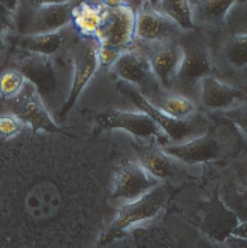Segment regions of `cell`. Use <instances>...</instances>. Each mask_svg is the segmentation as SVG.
Returning a JSON list of instances; mask_svg holds the SVG:
<instances>
[{"mask_svg":"<svg viewBox=\"0 0 247 248\" xmlns=\"http://www.w3.org/2000/svg\"><path fill=\"white\" fill-rule=\"evenodd\" d=\"M178 43L182 48V60L173 91L180 92L197 102L198 86L201 80L209 75H215L213 46L207 32L201 30L183 32Z\"/></svg>","mask_w":247,"mask_h":248,"instance_id":"1","label":"cell"},{"mask_svg":"<svg viewBox=\"0 0 247 248\" xmlns=\"http://www.w3.org/2000/svg\"><path fill=\"white\" fill-rule=\"evenodd\" d=\"M116 89L137 108V110L147 113L156 122L162 132L165 133L169 143H182L212 130L213 122L206 113L198 110L197 113L186 118H174L154 107L136 86L129 82L120 80L116 85Z\"/></svg>","mask_w":247,"mask_h":248,"instance_id":"2","label":"cell"},{"mask_svg":"<svg viewBox=\"0 0 247 248\" xmlns=\"http://www.w3.org/2000/svg\"><path fill=\"white\" fill-rule=\"evenodd\" d=\"M237 146L235 137L226 129H214L182 143H167L164 150L185 166L210 163L231 155Z\"/></svg>","mask_w":247,"mask_h":248,"instance_id":"3","label":"cell"},{"mask_svg":"<svg viewBox=\"0 0 247 248\" xmlns=\"http://www.w3.org/2000/svg\"><path fill=\"white\" fill-rule=\"evenodd\" d=\"M167 201V191L162 182L136 201L121 203L115 219L101 235L99 244L105 246L122 236L131 228L150 222L161 213Z\"/></svg>","mask_w":247,"mask_h":248,"instance_id":"4","label":"cell"},{"mask_svg":"<svg viewBox=\"0 0 247 248\" xmlns=\"http://www.w3.org/2000/svg\"><path fill=\"white\" fill-rule=\"evenodd\" d=\"M99 49H100V43L97 37L81 35L76 36V39L72 41V44L68 48L73 64V75H72L69 93L60 111L57 113L60 118H64L71 111L82 91L93 78L97 69L100 68Z\"/></svg>","mask_w":247,"mask_h":248,"instance_id":"5","label":"cell"},{"mask_svg":"<svg viewBox=\"0 0 247 248\" xmlns=\"http://www.w3.org/2000/svg\"><path fill=\"white\" fill-rule=\"evenodd\" d=\"M213 61L218 77L247 85V32H223L213 46Z\"/></svg>","mask_w":247,"mask_h":248,"instance_id":"6","label":"cell"},{"mask_svg":"<svg viewBox=\"0 0 247 248\" xmlns=\"http://www.w3.org/2000/svg\"><path fill=\"white\" fill-rule=\"evenodd\" d=\"M1 107L4 113H11L20 118L33 133H63V130L52 120V116L39 89L28 80L16 96L3 98Z\"/></svg>","mask_w":247,"mask_h":248,"instance_id":"7","label":"cell"},{"mask_svg":"<svg viewBox=\"0 0 247 248\" xmlns=\"http://www.w3.org/2000/svg\"><path fill=\"white\" fill-rule=\"evenodd\" d=\"M95 122H96V133L120 129L134 136L138 140L154 141L164 145L169 143L165 133L162 132L160 126L147 113L141 110L129 111L108 109L95 114Z\"/></svg>","mask_w":247,"mask_h":248,"instance_id":"8","label":"cell"},{"mask_svg":"<svg viewBox=\"0 0 247 248\" xmlns=\"http://www.w3.org/2000/svg\"><path fill=\"white\" fill-rule=\"evenodd\" d=\"M136 8L124 5L106 10L104 21L97 32L101 46L122 55L136 46Z\"/></svg>","mask_w":247,"mask_h":248,"instance_id":"9","label":"cell"},{"mask_svg":"<svg viewBox=\"0 0 247 248\" xmlns=\"http://www.w3.org/2000/svg\"><path fill=\"white\" fill-rule=\"evenodd\" d=\"M161 183L138 159H121L113 172L111 199L120 203L136 201Z\"/></svg>","mask_w":247,"mask_h":248,"instance_id":"10","label":"cell"},{"mask_svg":"<svg viewBox=\"0 0 247 248\" xmlns=\"http://www.w3.org/2000/svg\"><path fill=\"white\" fill-rule=\"evenodd\" d=\"M109 72L118 80L136 86L147 98L162 89L148 57L137 46L124 52L109 68Z\"/></svg>","mask_w":247,"mask_h":248,"instance_id":"11","label":"cell"},{"mask_svg":"<svg viewBox=\"0 0 247 248\" xmlns=\"http://www.w3.org/2000/svg\"><path fill=\"white\" fill-rule=\"evenodd\" d=\"M136 12V44L151 46L176 41L183 33L176 21L145 1H142Z\"/></svg>","mask_w":247,"mask_h":248,"instance_id":"12","label":"cell"},{"mask_svg":"<svg viewBox=\"0 0 247 248\" xmlns=\"http://www.w3.org/2000/svg\"><path fill=\"white\" fill-rule=\"evenodd\" d=\"M247 98V85L223 80L217 75L203 77L198 86L197 102L206 113H221Z\"/></svg>","mask_w":247,"mask_h":248,"instance_id":"13","label":"cell"},{"mask_svg":"<svg viewBox=\"0 0 247 248\" xmlns=\"http://www.w3.org/2000/svg\"><path fill=\"white\" fill-rule=\"evenodd\" d=\"M55 57H46L39 55H24L15 61V68L25 76V78L35 84L44 101H56L60 96V76L56 68Z\"/></svg>","mask_w":247,"mask_h":248,"instance_id":"14","label":"cell"},{"mask_svg":"<svg viewBox=\"0 0 247 248\" xmlns=\"http://www.w3.org/2000/svg\"><path fill=\"white\" fill-rule=\"evenodd\" d=\"M138 49L144 52L150 62L151 69L164 91H173L177 72L181 65L182 48L178 40L166 41L151 46L136 44Z\"/></svg>","mask_w":247,"mask_h":248,"instance_id":"15","label":"cell"},{"mask_svg":"<svg viewBox=\"0 0 247 248\" xmlns=\"http://www.w3.org/2000/svg\"><path fill=\"white\" fill-rule=\"evenodd\" d=\"M77 35L75 27L69 26L49 33H21L15 37V44L23 53L55 57L60 52L68 49Z\"/></svg>","mask_w":247,"mask_h":248,"instance_id":"16","label":"cell"},{"mask_svg":"<svg viewBox=\"0 0 247 248\" xmlns=\"http://www.w3.org/2000/svg\"><path fill=\"white\" fill-rule=\"evenodd\" d=\"M79 0H71L68 3L55 5H47L37 10H32L30 20L27 23L23 33H49L64 30L72 26L73 8Z\"/></svg>","mask_w":247,"mask_h":248,"instance_id":"17","label":"cell"},{"mask_svg":"<svg viewBox=\"0 0 247 248\" xmlns=\"http://www.w3.org/2000/svg\"><path fill=\"white\" fill-rule=\"evenodd\" d=\"M137 159L142 166L158 181H173L183 170V163L177 161L164 147H158L154 143L138 147L136 150Z\"/></svg>","mask_w":247,"mask_h":248,"instance_id":"18","label":"cell"},{"mask_svg":"<svg viewBox=\"0 0 247 248\" xmlns=\"http://www.w3.org/2000/svg\"><path fill=\"white\" fill-rule=\"evenodd\" d=\"M239 0H198L194 4V23L205 32H222L227 16Z\"/></svg>","mask_w":247,"mask_h":248,"instance_id":"19","label":"cell"},{"mask_svg":"<svg viewBox=\"0 0 247 248\" xmlns=\"http://www.w3.org/2000/svg\"><path fill=\"white\" fill-rule=\"evenodd\" d=\"M105 11L91 0H79L73 8L72 26L81 36H95L104 21Z\"/></svg>","mask_w":247,"mask_h":248,"instance_id":"20","label":"cell"},{"mask_svg":"<svg viewBox=\"0 0 247 248\" xmlns=\"http://www.w3.org/2000/svg\"><path fill=\"white\" fill-rule=\"evenodd\" d=\"M148 100L160 110L165 111L174 118H186L199 110L197 102L176 91L161 89Z\"/></svg>","mask_w":247,"mask_h":248,"instance_id":"21","label":"cell"},{"mask_svg":"<svg viewBox=\"0 0 247 248\" xmlns=\"http://www.w3.org/2000/svg\"><path fill=\"white\" fill-rule=\"evenodd\" d=\"M158 10L176 21L183 32L198 30L194 23V4L190 0H161Z\"/></svg>","mask_w":247,"mask_h":248,"instance_id":"22","label":"cell"},{"mask_svg":"<svg viewBox=\"0 0 247 248\" xmlns=\"http://www.w3.org/2000/svg\"><path fill=\"white\" fill-rule=\"evenodd\" d=\"M25 82H27V78L15 66L7 68L1 73V78H0L1 98H10V97L16 96L21 91V88L25 85Z\"/></svg>","mask_w":247,"mask_h":248,"instance_id":"23","label":"cell"},{"mask_svg":"<svg viewBox=\"0 0 247 248\" xmlns=\"http://www.w3.org/2000/svg\"><path fill=\"white\" fill-rule=\"evenodd\" d=\"M217 116L222 117L231 125H234V127L239 133V136L247 142V98L231 109L217 113Z\"/></svg>","mask_w":247,"mask_h":248,"instance_id":"24","label":"cell"},{"mask_svg":"<svg viewBox=\"0 0 247 248\" xmlns=\"http://www.w3.org/2000/svg\"><path fill=\"white\" fill-rule=\"evenodd\" d=\"M222 32H247V0H241L232 7Z\"/></svg>","mask_w":247,"mask_h":248,"instance_id":"25","label":"cell"},{"mask_svg":"<svg viewBox=\"0 0 247 248\" xmlns=\"http://www.w3.org/2000/svg\"><path fill=\"white\" fill-rule=\"evenodd\" d=\"M24 126L25 124L21 121L20 118H17L11 113H4V111L1 113V117H0V133H1V137L5 138V140L16 137L23 130Z\"/></svg>","mask_w":247,"mask_h":248,"instance_id":"26","label":"cell"},{"mask_svg":"<svg viewBox=\"0 0 247 248\" xmlns=\"http://www.w3.org/2000/svg\"><path fill=\"white\" fill-rule=\"evenodd\" d=\"M68 1H71V0H25L27 5L32 10H37V8L47 7V5L63 4V3H68Z\"/></svg>","mask_w":247,"mask_h":248,"instance_id":"27","label":"cell"},{"mask_svg":"<svg viewBox=\"0 0 247 248\" xmlns=\"http://www.w3.org/2000/svg\"><path fill=\"white\" fill-rule=\"evenodd\" d=\"M95 3L102 7L104 10H115V8H120V7L129 4L128 0H95Z\"/></svg>","mask_w":247,"mask_h":248,"instance_id":"28","label":"cell"},{"mask_svg":"<svg viewBox=\"0 0 247 248\" xmlns=\"http://www.w3.org/2000/svg\"><path fill=\"white\" fill-rule=\"evenodd\" d=\"M142 1H145L147 4H149L150 7H153V8L158 10V7H160V1H161V0H142Z\"/></svg>","mask_w":247,"mask_h":248,"instance_id":"29","label":"cell"},{"mask_svg":"<svg viewBox=\"0 0 247 248\" xmlns=\"http://www.w3.org/2000/svg\"><path fill=\"white\" fill-rule=\"evenodd\" d=\"M128 1H129V4H131L132 7H133L134 3H137V4H142V0H128Z\"/></svg>","mask_w":247,"mask_h":248,"instance_id":"30","label":"cell"}]
</instances>
